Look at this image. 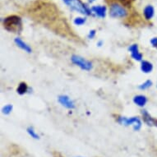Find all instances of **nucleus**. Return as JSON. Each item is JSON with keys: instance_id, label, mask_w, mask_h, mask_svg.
<instances>
[{"instance_id": "obj_1", "label": "nucleus", "mask_w": 157, "mask_h": 157, "mask_svg": "<svg viewBox=\"0 0 157 157\" xmlns=\"http://www.w3.org/2000/svg\"><path fill=\"white\" fill-rule=\"evenodd\" d=\"M4 28L8 31L18 33L21 31V18L19 16L11 15L3 19Z\"/></svg>"}, {"instance_id": "obj_2", "label": "nucleus", "mask_w": 157, "mask_h": 157, "mask_svg": "<svg viewBox=\"0 0 157 157\" xmlns=\"http://www.w3.org/2000/svg\"><path fill=\"white\" fill-rule=\"evenodd\" d=\"M63 3L70 8L72 10L76 11L77 13L83 15L90 16L92 14L91 9L88 8L85 3H82L81 0H63Z\"/></svg>"}, {"instance_id": "obj_3", "label": "nucleus", "mask_w": 157, "mask_h": 157, "mask_svg": "<svg viewBox=\"0 0 157 157\" xmlns=\"http://www.w3.org/2000/svg\"><path fill=\"white\" fill-rule=\"evenodd\" d=\"M117 121L119 124L124 126H132L135 131H139L142 128V123L141 119L138 117H131V118H127L119 116L117 119Z\"/></svg>"}, {"instance_id": "obj_4", "label": "nucleus", "mask_w": 157, "mask_h": 157, "mask_svg": "<svg viewBox=\"0 0 157 157\" xmlns=\"http://www.w3.org/2000/svg\"><path fill=\"white\" fill-rule=\"evenodd\" d=\"M109 14L112 18H125L128 16V11L122 4L113 3L109 7Z\"/></svg>"}, {"instance_id": "obj_5", "label": "nucleus", "mask_w": 157, "mask_h": 157, "mask_svg": "<svg viewBox=\"0 0 157 157\" xmlns=\"http://www.w3.org/2000/svg\"><path fill=\"white\" fill-rule=\"evenodd\" d=\"M71 61L72 62V63H74L75 65L78 66V67L82 68V70L90 71V70L92 69V63L89 61V60L86 59L85 58H83L82 56H79V55H72L71 57Z\"/></svg>"}, {"instance_id": "obj_6", "label": "nucleus", "mask_w": 157, "mask_h": 157, "mask_svg": "<svg viewBox=\"0 0 157 157\" xmlns=\"http://www.w3.org/2000/svg\"><path fill=\"white\" fill-rule=\"evenodd\" d=\"M59 102L62 105L63 107L69 109H72L75 108V104L72 100H71V98L69 96H67L66 95H61L58 98Z\"/></svg>"}, {"instance_id": "obj_7", "label": "nucleus", "mask_w": 157, "mask_h": 157, "mask_svg": "<svg viewBox=\"0 0 157 157\" xmlns=\"http://www.w3.org/2000/svg\"><path fill=\"white\" fill-rule=\"evenodd\" d=\"M129 52L131 53L132 58L134 60H136V61H142V54L140 53L139 48H138V45L136 44H133L130 45V47L128 48Z\"/></svg>"}, {"instance_id": "obj_8", "label": "nucleus", "mask_w": 157, "mask_h": 157, "mask_svg": "<svg viewBox=\"0 0 157 157\" xmlns=\"http://www.w3.org/2000/svg\"><path fill=\"white\" fill-rule=\"evenodd\" d=\"M90 9H91V12H92L93 14L98 17H105L106 13H107V8L105 6H93Z\"/></svg>"}, {"instance_id": "obj_9", "label": "nucleus", "mask_w": 157, "mask_h": 157, "mask_svg": "<svg viewBox=\"0 0 157 157\" xmlns=\"http://www.w3.org/2000/svg\"><path fill=\"white\" fill-rule=\"evenodd\" d=\"M142 114L143 117V120L148 126H157V119L153 118L147 110L145 109L142 110Z\"/></svg>"}, {"instance_id": "obj_10", "label": "nucleus", "mask_w": 157, "mask_h": 157, "mask_svg": "<svg viewBox=\"0 0 157 157\" xmlns=\"http://www.w3.org/2000/svg\"><path fill=\"white\" fill-rule=\"evenodd\" d=\"M14 42H15V44H17L20 49H21L22 50L26 52V53H29V54H30V53L32 52V49H31V48L30 47V45H28V44H26V42H24L21 38L17 37V38H15V40H14Z\"/></svg>"}, {"instance_id": "obj_11", "label": "nucleus", "mask_w": 157, "mask_h": 157, "mask_svg": "<svg viewBox=\"0 0 157 157\" xmlns=\"http://www.w3.org/2000/svg\"><path fill=\"white\" fill-rule=\"evenodd\" d=\"M133 102L139 107H144L147 103V97L144 95H137L133 97Z\"/></svg>"}, {"instance_id": "obj_12", "label": "nucleus", "mask_w": 157, "mask_h": 157, "mask_svg": "<svg viewBox=\"0 0 157 157\" xmlns=\"http://www.w3.org/2000/svg\"><path fill=\"white\" fill-rule=\"evenodd\" d=\"M154 66L151 63L147 60H142L141 62V71L143 73H150L152 72Z\"/></svg>"}, {"instance_id": "obj_13", "label": "nucleus", "mask_w": 157, "mask_h": 157, "mask_svg": "<svg viewBox=\"0 0 157 157\" xmlns=\"http://www.w3.org/2000/svg\"><path fill=\"white\" fill-rule=\"evenodd\" d=\"M143 15L146 20H151L155 15V8L152 5H147L143 10Z\"/></svg>"}, {"instance_id": "obj_14", "label": "nucleus", "mask_w": 157, "mask_h": 157, "mask_svg": "<svg viewBox=\"0 0 157 157\" xmlns=\"http://www.w3.org/2000/svg\"><path fill=\"white\" fill-rule=\"evenodd\" d=\"M29 90V87L26 82H21L18 85V87L17 88V92L19 95H24L26 94Z\"/></svg>"}, {"instance_id": "obj_15", "label": "nucleus", "mask_w": 157, "mask_h": 157, "mask_svg": "<svg viewBox=\"0 0 157 157\" xmlns=\"http://www.w3.org/2000/svg\"><path fill=\"white\" fill-rule=\"evenodd\" d=\"M26 131H27V133L30 135V136H31L32 138L34 139H40V136H39V134L37 133L36 132V130L34 129L33 127H28L27 129H26Z\"/></svg>"}, {"instance_id": "obj_16", "label": "nucleus", "mask_w": 157, "mask_h": 157, "mask_svg": "<svg viewBox=\"0 0 157 157\" xmlns=\"http://www.w3.org/2000/svg\"><path fill=\"white\" fill-rule=\"evenodd\" d=\"M152 85H153V83H152L151 80H147L145 82L142 83L141 85H139L138 88H139L140 90H147V89L151 87Z\"/></svg>"}, {"instance_id": "obj_17", "label": "nucleus", "mask_w": 157, "mask_h": 157, "mask_svg": "<svg viewBox=\"0 0 157 157\" xmlns=\"http://www.w3.org/2000/svg\"><path fill=\"white\" fill-rule=\"evenodd\" d=\"M86 17H77L74 19L73 21V23L76 25V26H82L86 23Z\"/></svg>"}, {"instance_id": "obj_18", "label": "nucleus", "mask_w": 157, "mask_h": 157, "mask_svg": "<svg viewBox=\"0 0 157 157\" xmlns=\"http://www.w3.org/2000/svg\"><path fill=\"white\" fill-rule=\"evenodd\" d=\"M13 106L12 105H10V104H8V105H7L3 106V108H2V113H3V114H9V113L13 111Z\"/></svg>"}, {"instance_id": "obj_19", "label": "nucleus", "mask_w": 157, "mask_h": 157, "mask_svg": "<svg viewBox=\"0 0 157 157\" xmlns=\"http://www.w3.org/2000/svg\"><path fill=\"white\" fill-rule=\"evenodd\" d=\"M118 1L120 2L123 6H125V7H130V6H131V2L132 1H134V0H118Z\"/></svg>"}, {"instance_id": "obj_20", "label": "nucleus", "mask_w": 157, "mask_h": 157, "mask_svg": "<svg viewBox=\"0 0 157 157\" xmlns=\"http://www.w3.org/2000/svg\"><path fill=\"white\" fill-rule=\"evenodd\" d=\"M95 34H96V31L95 30H90L88 33V39H93L95 36Z\"/></svg>"}, {"instance_id": "obj_21", "label": "nucleus", "mask_w": 157, "mask_h": 157, "mask_svg": "<svg viewBox=\"0 0 157 157\" xmlns=\"http://www.w3.org/2000/svg\"><path fill=\"white\" fill-rule=\"evenodd\" d=\"M151 44H152V46L157 49V37H154L151 40Z\"/></svg>"}, {"instance_id": "obj_22", "label": "nucleus", "mask_w": 157, "mask_h": 157, "mask_svg": "<svg viewBox=\"0 0 157 157\" xmlns=\"http://www.w3.org/2000/svg\"><path fill=\"white\" fill-rule=\"evenodd\" d=\"M102 44H103V41H102V40H100V41H99V42H98V43H97V45H98V46H101Z\"/></svg>"}, {"instance_id": "obj_23", "label": "nucleus", "mask_w": 157, "mask_h": 157, "mask_svg": "<svg viewBox=\"0 0 157 157\" xmlns=\"http://www.w3.org/2000/svg\"><path fill=\"white\" fill-rule=\"evenodd\" d=\"M95 0H89V2H90V3H93V2H95Z\"/></svg>"}, {"instance_id": "obj_24", "label": "nucleus", "mask_w": 157, "mask_h": 157, "mask_svg": "<svg viewBox=\"0 0 157 157\" xmlns=\"http://www.w3.org/2000/svg\"><path fill=\"white\" fill-rule=\"evenodd\" d=\"M76 157H82V156H76Z\"/></svg>"}]
</instances>
